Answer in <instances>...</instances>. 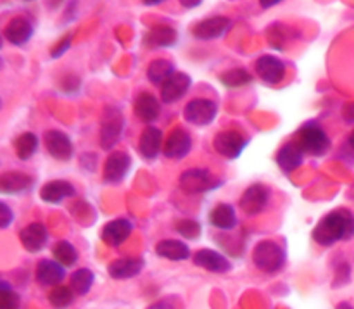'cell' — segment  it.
Returning <instances> with one entry per match:
<instances>
[{
  "label": "cell",
  "instance_id": "cell-1",
  "mask_svg": "<svg viewBox=\"0 0 354 309\" xmlns=\"http://www.w3.org/2000/svg\"><path fill=\"white\" fill-rule=\"evenodd\" d=\"M354 237V214L349 209H335L325 214L313 230V241L322 247H330L339 241Z\"/></svg>",
  "mask_w": 354,
  "mask_h": 309
},
{
  "label": "cell",
  "instance_id": "cell-2",
  "mask_svg": "<svg viewBox=\"0 0 354 309\" xmlns=\"http://www.w3.org/2000/svg\"><path fill=\"white\" fill-rule=\"evenodd\" d=\"M252 261L258 266V270L273 275L286 265V251L277 242L263 241L252 251Z\"/></svg>",
  "mask_w": 354,
  "mask_h": 309
},
{
  "label": "cell",
  "instance_id": "cell-3",
  "mask_svg": "<svg viewBox=\"0 0 354 309\" xmlns=\"http://www.w3.org/2000/svg\"><path fill=\"white\" fill-rule=\"evenodd\" d=\"M297 144L308 156H324L330 147V138L318 123H306L297 131Z\"/></svg>",
  "mask_w": 354,
  "mask_h": 309
},
{
  "label": "cell",
  "instance_id": "cell-4",
  "mask_svg": "<svg viewBox=\"0 0 354 309\" xmlns=\"http://www.w3.org/2000/svg\"><path fill=\"white\" fill-rule=\"evenodd\" d=\"M124 128V118L121 111L114 106H107L104 109L102 118H100V147L104 151H111L120 140L121 133Z\"/></svg>",
  "mask_w": 354,
  "mask_h": 309
},
{
  "label": "cell",
  "instance_id": "cell-5",
  "mask_svg": "<svg viewBox=\"0 0 354 309\" xmlns=\"http://www.w3.org/2000/svg\"><path fill=\"white\" fill-rule=\"evenodd\" d=\"M180 189L187 194H204L220 187V180L206 168H190L180 175Z\"/></svg>",
  "mask_w": 354,
  "mask_h": 309
},
{
  "label": "cell",
  "instance_id": "cell-6",
  "mask_svg": "<svg viewBox=\"0 0 354 309\" xmlns=\"http://www.w3.org/2000/svg\"><path fill=\"white\" fill-rule=\"evenodd\" d=\"M218 114V106L216 102H213L211 99H194L183 109V118H185L187 123L194 124V127H206L214 121Z\"/></svg>",
  "mask_w": 354,
  "mask_h": 309
},
{
  "label": "cell",
  "instance_id": "cell-7",
  "mask_svg": "<svg viewBox=\"0 0 354 309\" xmlns=\"http://www.w3.org/2000/svg\"><path fill=\"white\" fill-rule=\"evenodd\" d=\"M214 151L227 159H237L248 147V138L235 130H225L214 137Z\"/></svg>",
  "mask_w": 354,
  "mask_h": 309
},
{
  "label": "cell",
  "instance_id": "cell-8",
  "mask_svg": "<svg viewBox=\"0 0 354 309\" xmlns=\"http://www.w3.org/2000/svg\"><path fill=\"white\" fill-rule=\"evenodd\" d=\"M270 200V192L263 183H254L249 189H245V192L241 197V209L244 211L248 216H258L263 211L266 209Z\"/></svg>",
  "mask_w": 354,
  "mask_h": 309
},
{
  "label": "cell",
  "instance_id": "cell-9",
  "mask_svg": "<svg viewBox=\"0 0 354 309\" xmlns=\"http://www.w3.org/2000/svg\"><path fill=\"white\" fill-rule=\"evenodd\" d=\"M256 73H258L259 78L266 83V85H279L282 83V79L286 78L287 68L283 64L282 59H279L277 55H261V57L256 61L254 64Z\"/></svg>",
  "mask_w": 354,
  "mask_h": 309
},
{
  "label": "cell",
  "instance_id": "cell-10",
  "mask_svg": "<svg viewBox=\"0 0 354 309\" xmlns=\"http://www.w3.org/2000/svg\"><path fill=\"white\" fill-rule=\"evenodd\" d=\"M44 145L48 154L57 161H69L73 158V142L64 131L48 130L44 135Z\"/></svg>",
  "mask_w": 354,
  "mask_h": 309
},
{
  "label": "cell",
  "instance_id": "cell-11",
  "mask_svg": "<svg viewBox=\"0 0 354 309\" xmlns=\"http://www.w3.org/2000/svg\"><path fill=\"white\" fill-rule=\"evenodd\" d=\"M130 166L131 159L127 152H111L106 165H104V182L113 183V185L123 182V180L127 178L128 171H130Z\"/></svg>",
  "mask_w": 354,
  "mask_h": 309
},
{
  "label": "cell",
  "instance_id": "cell-12",
  "mask_svg": "<svg viewBox=\"0 0 354 309\" xmlns=\"http://www.w3.org/2000/svg\"><path fill=\"white\" fill-rule=\"evenodd\" d=\"M190 149H192V138H190L189 131L176 127L166 137L162 151H165V156L168 159H183L185 156H189Z\"/></svg>",
  "mask_w": 354,
  "mask_h": 309
},
{
  "label": "cell",
  "instance_id": "cell-13",
  "mask_svg": "<svg viewBox=\"0 0 354 309\" xmlns=\"http://www.w3.org/2000/svg\"><path fill=\"white\" fill-rule=\"evenodd\" d=\"M232 21L225 16H213L207 17V19L199 21L196 26L192 28L194 37L199 38V40H214V38H220L230 30Z\"/></svg>",
  "mask_w": 354,
  "mask_h": 309
},
{
  "label": "cell",
  "instance_id": "cell-14",
  "mask_svg": "<svg viewBox=\"0 0 354 309\" xmlns=\"http://www.w3.org/2000/svg\"><path fill=\"white\" fill-rule=\"evenodd\" d=\"M192 85V78L187 73H175L169 79L161 85V99L166 104H175L189 92Z\"/></svg>",
  "mask_w": 354,
  "mask_h": 309
},
{
  "label": "cell",
  "instance_id": "cell-15",
  "mask_svg": "<svg viewBox=\"0 0 354 309\" xmlns=\"http://www.w3.org/2000/svg\"><path fill=\"white\" fill-rule=\"evenodd\" d=\"M19 241L28 252H33L35 254V252H40L41 249L47 245L48 232H47V228H45L44 223H38V221H35V223L28 225L26 228H23V230H21Z\"/></svg>",
  "mask_w": 354,
  "mask_h": 309
},
{
  "label": "cell",
  "instance_id": "cell-16",
  "mask_svg": "<svg viewBox=\"0 0 354 309\" xmlns=\"http://www.w3.org/2000/svg\"><path fill=\"white\" fill-rule=\"evenodd\" d=\"M37 282L44 287H57L64 280V266L55 259H41L37 266Z\"/></svg>",
  "mask_w": 354,
  "mask_h": 309
},
{
  "label": "cell",
  "instance_id": "cell-17",
  "mask_svg": "<svg viewBox=\"0 0 354 309\" xmlns=\"http://www.w3.org/2000/svg\"><path fill=\"white\" fill-rule=\"evenodd\" d=\"M131 230H133V225L128 220H113L102 228V234H100V238L106 245L109 247H120L124 241L131 235Z\"/></svg>",
  "mask_w": 354,
  "mask_h": 309
},
{
  "label": "cell",
  "instance_id": "cell-18",
  "mask_svg": "<svg viewBox=\"0 0 354 309\" xmlns=\"http://www.w3.org/2000/svg\"><path fill=\"white\" fill-rule=\"evenodd\" d=\"M194 265L199 268L207 270L211 273H227L230 272V261L220 252L213 251V249H201L194 254Z\"/></svg>",
  "mask_w": 354,
  "mask_h": 309
},
{
  "label": "cell",
  "instance_id": "cell-19",
  "mask_svg": "<svg viewBox=\"0 0 354 309\" xmlns=\"http://www.w3.org/2000/svg\"><path fill=\"white\" fill-rule=\"evenodd\" d=\"M3 37L9 44L21 47V45L28 44L33 37V24L26 17H14L3 28Z\"/></svg>",
  "mask_w": 354,
  "mask_h": 309
},
{
  "label": "cell",
  "instance_id": "cell-20",
  "mask_svg": "<svg viewBox=\"0 0 354 309\" xmlns=\"http://www.w3.org/2000/svg\"><path fill=\"white\" fill-rule=\"evenodd\" d=\"M304 162V151L299 147L297 142H289L282 145L277 152V165L283 173H292Z\"/></svg>",
  "mask_w": 354,
  "mask_h": 309
},
{
  "label": "cell",
  "instance_id": "cell-21",
  "mask_svg": "<svg viewBox=\"0 0 354 309\" xmlns=\"http://www.w3.org/2000/svg\"><path fill=\"white\" fill-rule=\"evenodd\" d=\"M142 270H144V259L121 258L111 263L109 268H107V273H109L111 279L114 280H128L140 275Z\"/></svg>",
  "mask_w": 354,
  "mask_h": 309
},
{
  "label": "cell",
  "instance_id": "cell-22",
  "mask_svg": "<svg viewBox=\"0 0 354 309\" xmlns=\"http://www.w3.org/2000/svg\"><path fill=\"white\" fill-rule=\"evenodd\" d=\"M135 116L142 121V123H154L159 118V113H161V106H159L158 99H156L152 93L142 92L138 93V97L135 99Z\"/></svg>",
  "mask_w": 354,
  "mask_h": 309
},
{
  "label": "cell",
  "instance_id": "cell-23",
  "mask_svg": "<svg viewBox=\"0 0 354 309\" xmlns=\"http://www.w3.org/2000/svg\"><path fill=\"white\" fill-rule=\"evenodd\" d=\"M144 44L147 45V48L173 47L176 44L175 28L168 26V24H156L145 33Z\"/></svg>",
  "mask_w": 354,
  "mask_h": 309
},
{
  "label": "cell",
  "instance_id": "cell-24",
  "mask_svg": "<svg viewBox=\"0 0 354 309\" xmlns=\"http://www.w3.org/2000/svg\"><path fill=\"white\" fill-rule=\"evenodd\" d=\"M162 147V131L156 127L144 128L140 135V142H138V149L140 154L145 159H156L159 156V151Z\"/></svg>",
  "mask_w": 354,
  "mask_h": 309
},
{
  "label": "cell",
  "instance_id": "cell-25",
  "mask_svg": "<svg viewBox=\"0 0 354 309\" xmlns=\"http://www.w3.org/2000/svg\"><path fill=\"white\" fill-rule=\"evenodd\" d=\"M71 196H75V187L66 180H54V182L45 183L40 190L41 200L48 204H59Z\"/></svg>",
  "mask_w": 354,
  "mask_h": 309
},
{
  "label": "cell",
  "instance_id": "cell-26",
  "mask_svg": "<svg viewBox=\"0 0 354 309\" xmlns=\"http://www.w3.org/2000/svg\"><path fill=\"white\" fill-rule=\"evenodd\" d=\"M33 185V178L24 173L9 171L0 176V190L3 194H21L26 192Z\"/></svg>",
  "mask_w": 354,
  "mask_h": 309
},
{
  "label": "cell",
  "instance_id": "cell-27",
  "mask_svg": "<svg viewBox=\"0 0 354 309\" xmlns=\"http://www.w3.org/2000/svg\"><path fill=\"white\" fill-rule=\"evenodd\" d=\"M156 252L169 261H185L190 258L189 245L183 244L182 241H161L156 245Z\"/></svg>",
  "mask_w": 354,
  "mask_h": 309
},
{
  "label": "cell",
  "instance_id": "cell-28",
  "mask_svg": "<svg viewBox=\"0 0 354 309\" xmlns=\"http://www.w3.org/2000/svg\"><path fill=\"white\" fill-rule=\"evenodd\" d=\"M209 221L214 228H220V230H232V228L237 227V214H235V209L230 204H218V206L211 211Z\"/></svg>",
  "mask_w": 354,
  "mask_h": 309
},
{
  "label": "cell",
  "instance_id": "cell-29",
  "mask_svg": "<svg viewBox=\"0 0 354 309\" xmlns=\"http://www.w3.org/2000/svg\"><path fill=\"white\" fill-rule=\"evenodd\" d=\"M175 66L168 59H156L147 66V78L154 85H162L166 79L175 75Z\"/></svg>",
  "mask_w": 354,
  "mask_h": 309
},
{
  "label": "cell",
  "instance_id": "cell-30",
  "mask_svg": "<svg viewBox=\"0 0 354 309\" xmlns=\"http://www.w3.org/2000/svg\"><path fill=\"white\" fill-rule=\"evenodd\" d=\"M14 149H16V156L21 161H28V159L33 158V154L38 149V137L31 131L26 133H21L19 137L14 142Z\"/></svg>",
  "mask_w": 354,
  "mask_h": 309
},
{
  "label": "cell",
  "instance_id": "cell-31",
  "mask_svg": "<svg viewBox=\"0 0 354 309\" xmlns=\"http://www.w3.org/2000/svg\"><path fill=\"white\" fill-rule=\"evenodd\" d=\"M69 285H71L73 292H75L76 296H86L93 285V273L86 268L76 270L71 275Z\"/></svg>",
  "mask_w": 354,
  "mask_h": 309
},
{
  "label": "cell",
  "instance_id": "cell-32",
  "mask_svg": "<svg viewBox=\"0 0 354 309\" xmlns=\"http://www.w3.org/2000/svg\"><path fill=\"white\" fill-rule=\"evenodd\" d=\"M52 256L57 263H61L62 266H73L78 261V251H76L75 245L68 241H61L54 245L52 249Z\"/></svg>",
  "mask_w": 354,
  "mask_h": 309
},
{
  "label": "cell",
  "instance_id": "cell-33",
  "mask_svg": "<svg viewBox=\"0 0 354 309\" xmlns=\"http://www.w3.org/2000/svg\"><path fill=\"white\" fill-rule=\"evenodd\" d=\"M220 82L223 83L228 88H239V86L249 85L252 82V76L248 69L244 68H235L230 69V71H225L223 75L220 76Z\"/></svg>",
  "mask_w": 354,
  "mask_h": 309
},
{
  "label": "cell",
  "instance_id": "cell-34",
  "mask_svg": "<svg viewBox=\"0 0 354 309\" xmlns=\"http://www.w3.org/2000/svg\"><path fill=\"white\" fill-rule=\"evenodd\" d=\"M73 301H75V292H73L71 287L57 285L48 294V303L55 309H66L69 304H73Z\"/></svg>",
  "mask_w": 354,
  "mask_h": 309
},
{
  "label": "cell",
  "instance_id": "cell-35",
  "mask_svg": "<svg viewBox=\"0 0 354 309\" xmlns=\"http://www.w3.org/2000/svg\"><path fill=\"white\" fill-rule=\"evenodd\" d=\"M21 299L6 282L0 283V309H19Z\"/></svg>",
  "mask_w": 354,
  "mask_h": 309
},
{
  "label": "cell",
  "instance_id": "cell-36",
  "mask_svg": "<svg viewBox=\"0 0 354 309\" xmlns=\"http://www.w3.org/2000/svg\"><path fill=\"white\" fill-rule=\"evenodd\" d=\"M176 232H178L183 238L194 241V238H197L201 235V225L192 220H183L176 225Z\"/></svg>",
  "mask_w": 354,
  "mask_h": 309
},
{
  "label": "cell",
  "instance_id": "cell-37",
  "mask_svg": "<svg viewBox=\"0 0 354 309\" xmlns=\"http://www.w3.org/2000/svg\"><path fill=\"white\" fill-rule=\"evenodd\" d=\"M147 309H183V304L178 297L169 296V297H165V299L158 301V303L151 304Z\"/></svg>",
  "mask_w": 354,
  "mask_h": 309
},
{
  "label": "cell",
  "instance_id": "cell-38",
  "mask_svg": "<svg viewBox=\"0 0 354 309\" xmlns=\"http://www.w3.org/2000/svg\"><path fill=\"white\" fill-rule=\"evenodd\" d=\"M69 47H71V35H66V37H64V38H61V40L57 41V45H55V47L52 48V50H50L52 59L61 57V55L64 54V52L68 50Z\"/></svg>",
  "mask_w": 354,
  "mask_h": 309
},
{
  "label": "cell",
  "instance_id": "cell-39",
  "mask_svg": "<svg viewBox=\"0 0 354 309\" xmlns=\"http://www.w3.org/2000/svg\"><path fill=\"white\" fill-rule=\"evenodd\" d=\"M14 220V214L10 211V207L6 203L0 204V227L7 228L10 225V221Z\"/></svg>",
  "mask_w": 354,
  "mask_h": 309
},
{
  "label": "cell",
  "instance_id": "cell-40",
  "mask_svg": "<svg viewBox=\"0 0 354 309\" xmlns=\"http://www.w3.org/2000/svg\"><path fill=\"white\" fill-rule=\"evenodd\" d=\"M344 120L354 121V102L348 104V106L344 107Z\"/></svg>",
  "mask_w": 354,
  "mask_h": 309
},
{
  "label": "cell",
  "instance_id": "cell-41",
  "mask_svg": "<svg viewBox=\"0 0 354 309\" xmlns=\"http://www.w3.org/2000/svg\"><path fill=\"white\" fill-rule=\"evenodd\" d=\"M180 3L183 7H187V9H194V7H199L203 3V0H180Z\"/></svg>",
  "mask_w": 354,
  "mask_h": 309
},
{
  "label": "cell",
  "instance_id": "cell-42",
  "mask_svg": "<svg viewBox=\"0 0 354 309\" xmlns=\"http://www.w3.org/2000/svg\"><path fill=\"white\" fill-rule=\"evenodd\" d=\"M280 2H283V0H259V6H261L263 9H270V7L279 6Z\"/></svg>",
  "mask_w": 354,
  "mask_h": 309
},
{
  "label": "cell",
  "instance_id": "cell-43",
  "mask_svg": "<svg viewBox=\"0 0 354 309\" xmlns=\"http://www.w3.org/2000/svg\"><path fill=\"white\" fill-rule=\"evenodd\" d=\"M165 0H144L145 6H159V3H162Z\"/></svg>",
  "mask_w": 354,
  "mask_h": 309
},
{
  "label": "cell",
  "instance_id": "cell-44",
  "mask_svg": "<svg viewBox=\"0 0 354 309\" xmlns=\"http://www.w3.org/2000/svg\"><path fill=\"white\" fill-rule=\"evenodd\" d=\"M337 309H354L349 303H339Z\"/></svg>",
  "mask_w": 354,
  "mask_h": 309
},
{
  "label": "cell",
  "instance_id": "cell-45",
  "mask_svg": "<svg viewBox=\"0 0 354 309\" xmlns=\"http://www.w3.org/2000/svg\"><path fill=\"white\" fill-rule=\"evenodd\" d=\"M349 145H351V149L354 151V130L351 131V135H349Z\"/></svg>",
  "mask_w": 354,
  "mask_h": 309
},
{
  "label": "cell",
  "instance_id": "cell-46",
  "mask_svg": "<svg viewBox=\"0 0 354 309\" xmlns=\"http://www.w3.org/2000/svg\"><path fill=\"white\" fill-rule=\"evenodd\" d=\"M26 2H31V0H26Z\"/></svg>",
  "mask_w": 354,
  "mask_h": 309
}]
</instances>
